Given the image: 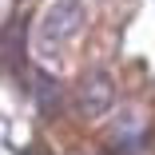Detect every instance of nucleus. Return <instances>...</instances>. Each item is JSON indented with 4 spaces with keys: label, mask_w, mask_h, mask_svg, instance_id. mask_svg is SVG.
Wrapping results in <instances>:
<instances>
[{
    "label": "nucleus",
    "mask_w": 155,
    "mask_h": 155,
    "mask_svg": "<svg viewBox=\"0 0 155 155\" xmlns=\"http://www.w3.org/2000/svg\"><path fill=\"white\" fill-rule=\"evenodd\" d=\"M87 0H48L40 8L36 24H32V52L44 60V64H56L60 56H64L87 28Z\"/></svg>",
    "instance_id": "1"
},
{
    "label": "nucleus",
    "mask_w": 155,
    "mask_h": 155,
    "mask_svg": "<svg viewBox=\"0 0 155 155\" xmlns=\"http://www.w3.org/2000/svg\"><path fill=\"white\" fill-rule=\"evenodd\" d=\"M111 107H115V80H111V72H104V68L84 72L80 84H76V111L87 115V119H100Z\"/></svg>",
    "instance_id": "2"
},
{
    "label": "nucleus",
    "mask_w": 155,
    "mask_h": 155,
    "mask_svg": "<svg viewBox=\"0 0 155 155\" xmlns=\"http://www.w3.org/2000/svg\"><path fill=\"white\" fill-rule=\"evenodd\" d=\"M107 143H111V151H119V155H131V151L143 143V115H139V111H123V115L111 123Z\"/></svg>",
    "instance_id": "3"
},
{
    "label": "nucleus",
    "mask_w": 155,
    "mask_h": 155,
    "mask_svg": "<svg viewBox=\"0 0 155 155\" xmlns=\"http://www.w3.org/2000/svg\"><path fill=\"white\" fill-rule=\"evenodd\" d=\"M24 48H32V44H24V24L16 20L12 28H4L0 32V64H4L8 72H24Z\"/></svg>",
    "instance_id": "4"
},
{
    "label": "nucleus",
    "mask_w": 155,
    "mask_h": 155,
    "mask_svg": "<svg viewBox=\"0 0 155 155\" xmlns=\"http://www.w3.org/2000/svg\"><path fill=\"white\" fill-rule=\"evenodd\" d=\"M32 96L40 100V111H44V115H52V111H56V104H60V87H56L44 72H36V80H32Z\"/></svg>",
    "instance_id": "5"
}]
</instances>
